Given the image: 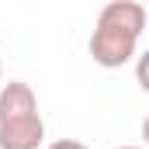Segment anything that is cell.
Returning <instances> with one entry per match:
<instances>
[{
    "label": "cell",
    "mask_w": 149,
    "mask_h": 149,
    "mask_svg": "<svg viewBox=\"0 0 149 149\" xmlns=\"http://www.w3.org/2000/svg\"><path fill=\"white\" fill-rule=\"evenodd\" d=\"M146 7L139 0H111L97 10L94 31H90V59L104 70H121L135 59L139 42L146 35Z\"/></svg>",
    "instance_id": "6da1fadb"
},
{
    "label": "cell",
    "mask_w": 149,
    "mask_h": 149,
    "mask_svg": "<svg viewBox=\"0 0 149 149\" xmlns=\"http://www.w3.org/2000/svg\"><path fill=\"white\" fill-rule=\"evenodd\" d=\"M114 149H142V146H114Z\"/></svg>",
    "instance_id": "277c9868"
},
{
    "label": "cell",
    "mask_w": 149,
    "mask_h": 149,
    "mask_svg": "<svg viewBox=\"0 0 149 149\" xmlns=\"http://www.w3.org/2000/svg\"><path fill=\"white\" fill-rule=\"evenodd\" d=\"M0 76H3V63H0Z\"/></svg>",
    "instance_id": "5b68a950"
},
{
    "label": "cell",
    "mask_w": 149,
    "mask_h": 149,
    "mask_svg": "<svg viewBox=\"0 0 149 149\" xmlns=\"http://www.w3.org/2000/svg\"><path fill=\"white\" fill-rule=\"evenodd\" d=\"M45 121L31 83L10 80L0 87V149H42Z\"/></svg>",
    "instance_id": "7a4b0ae2"
},
{
    "label": "cell",
    "mask_w": 149,
    "mask_h": 149,
    "mask_svg": "<svg viewBox=\"0 0 149 149\" xmlns=\"http://www.w3.org/2000/svg\"><path fill=\"white\" fill-rule=\"evenodd\" d=\"M45 149H90V146L80 142V139H56V142H49Z\"/></svg>",
    "instance_id": "3957f363"
}]
</instances>
